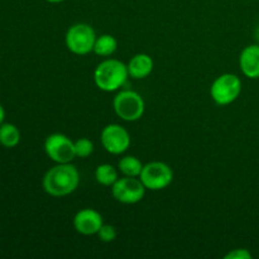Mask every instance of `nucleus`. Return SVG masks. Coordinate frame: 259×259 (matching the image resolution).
<instances>
[{"label":"nucleus","instance_id":"19","mask_svg":"<svg viewBox=\"0 0 259 259\" xmlns=\"http://www.w3.org/2000/svg\"><path fill=\"white\" fill-rule=\"evenodd\" d=\"M225 259H252V253L248 249H234L225 255Z\"/></svg>","mask_w":259,"mask_h":259},{"label":"nucleus","instance_id":"5","mask_svg":"<svg viewBox=\"0 0 259 259\" xmlns=\"http://www.w3.org/2000/svg\"><path fill=\"white\" fill-rule=\"evenodd\" d=\"M242 93V81L234 73H224L212 82L210 94L218 105H229L239 98Z\"/></svg>","mask_w":259,"mask_h":259},{"label":"nucleus","instance_id":"12","mask_svg":"<svg viewBox=\"0 0 259 259\" xmlns=\"http://www.w3.org/2000/svg\"><path fill=\"white\" fill-rule=\"evenodd\" d=\"M126 66H128L129 76L137 78V80H141V78H146L151 75L152 71H153L154 63L149 55L138 53L134 57H132V60L129 61Z\"/></svg>","mask_w":259,"mask_h":259},{"label":"nucleus","instance_id":"9","mask_svg":"<svg viewBox=\"0 0 259 259\" xmlns=\"http://www.w3.org/2000/svg\"><path fill=\"white\" fill-rule=\"evenodd\" d=\"M101 143L106 152L111 154H121L131 147V136L124 126L119 124H109L101 132Z\"/></svg>","mask_w":259,"mask_h":259},{"label":"nucleus","instance_id":"7","mask_svg":"<svg viewBox=\"0 0 259 259\" xmlns=\"http://www.w3.org/2000/svg\"><path fill=\"white\" fill-rule=\"evenodd\" d=\"M45 151L56 163H71L76 157L75 142L61 133H53L47 137Z\"/></svg>","mask_w":259,"mask_h":259},{"label":"nucleus","instance_id":"3","mask_svg":"<svg viewBox=\"0 0 259 259\" xmlns=\"http://www.w3.org/2000/svg\"><path fill=\"white\" fill-rule=\"evenodd\" d=\"M114 110L125 121H137L143 116L146 104L143 98L133 90H123L114 98Z\"/></svg>","mask_w":259,"mask_h":259},{"label":"nucleus","instance_id":"4","mask_svg":"<svg viewBox=\"0 0 259 259\" xmlns=\"http://www.w3.org/2000/svg\"><path fill=\"white\" fill-rule=\"evenodd\" d=\"M98 38L95 30L86 23H77L68 28L66 33V46L75 55H88L93 52L95 40Z\"/></svg>","mask_w":259,"mask_h":259},{"label":"nucleus","instance_id":"1","mask_svg":"<svg viewBox=\"0 0 259 259\" xmlns=\"http://www.w3.org/2000/svg\"><path fill=\"white\" fill-rule=\"evenodd\" d=\"M80 184V174L71 163H57L48 169L43 177V189L48 195L55 197L67 196L72 194Z\"/></svg>","mask_w":259,"mask_h":259},{"label":"nucleus","instance_id":"16","mask_svg":"<svg viewBox=\"0 0 259 259\" xmlns=\"http://www.w3.org/2000/svg\"><path fill=\"white\" fill-rule=\"evenodd\" d=\"M144 164L134 156H125L119 161L118 168L124 176L139 177Z\"/></svg>","mask_w":259,"mask_h":259},{"label":"nucleus","instance_id":"11","mask_svg":"<svg viewBox=\"0 0 259 259\" xmlns=\"http://www.w3.org/2000/svg\"><path fill=\"white\" fill-rule=\"evenodd\" d=\"M239 65L247 77L259 78V45L248 46L242 51Z\"/></svg>","mask_w":259,"mask_h":259},{"label":"nucleus","instance_id":"17","mask_svg":"<svg viewBox=\"0 0 259 259\" xmlns=\"http://www.w3.org/2000/svg\"><path fill=\"white\" fill-rule=\"evenodd\" d=\"M76 157L78 158H88L94 152V143L88 138H80L75 142Z\"/></svg>","mask_w":259,"mask_h":259},{"label":"nucleus","instance_id":"14","mask_svg":"<svg viewBox=\"0 0 259 259\" xmlns=\"http://www.w3.org/2000/svg\"><path fill=\"white\" fill-rule=\"evenodd\" d=\"M118 48V42L111 34H103L96 38L94 51L98 56L101 57H110Z\"/></svg>","mask_w":259,"mask_h":259},{"label":"nucleus","instance_id":"13","mask_svg":"<svg viewBox=\"0 0 259 259\" xmlns=\"http://www.w3.org/2000/svg\"><path fill=\"white\" fill-rule=\"evenodd\" d=\"M20 142V132L14 124L3 123L0 125V144L5 148H14Z\"/></svg>","mask_w":259,"mask_h":259},{"label":"nucleus","instance_id":"8","mask_svg":"<svg viewBox=\"0 0 259 259\" xmlns=\"http://www.w3.org/2000/svg\"><path fill=\"white\" fill-rule=\"evenodd\" d=\"M146 190L141 179L124 176L118 179V181L111 186V194L116 201L132 205L142 201L146 195Z\"/></svg>","mask_w":259,"mask_h":259},{"label":"nucleus","instance_id":"21","mask_svg":"<svg viewBox=\"0 0 259 259\" xmlns=\"http://www.w3.org/2000/svg\"><path fill=\"white\" fill-rule=\"evenodd\" d=\"M48 3H62L65 2V0H47Z\"/></svg>","mask_w":259,"mask_h":259},{"label":"nucleus","instance_id":"20","mask_svg":"<svg viewBox=\"0 0 259 259\" xmlns=\"http://www.w3.org/2000/svg\"><path fill=\"white\" fill-rule=\"evenodd\" d=\"M4 118H5V110L2 105H0V125L4 123Z\"/></svg>","mask_w":259,"mask_h":259},{"label":"nucleus","instance_id":"6","mask_svg":"<svg viewBox=\"0 0 259 259\" xmlns=\"http://www.w3.org/2000/svg\"><path fill=\"white\" fill-rule=\"evenodd\" d=\"M139 179L147 190L159 191L171 185L174 180V171L164 162H151L144 164Z\"/></svg>","mask_w":259,"mask_h":259},{"label":"nucleus","instance_id":"15","mask_svg":"<svg viewBox=\"0 0 259 259\" xmlns=\"http://www.w3.org/2000/svg\"><path fill=\"white\" fill-rule=\"evenodd\" d=\"M95 179L103 186H113L119 179L118 169L109 163L100 164L96 167Z\"/></svg>","mask_w":259,"mask_h":259},{"label":"nucleus","instance_id":"10","mask_svg":"<svg viewBox=\"0 0 259 259\" xmlns=\"http://www.w3.org/2000/svg\"><path fill=\"white\" fill-rule=\"evenodd\" d=\"M103 217L94 209H82L73 218L76 232L82 235H95L103 227Z\"/></svg>","mask_w":259,"mask_h":259},{"label":"nucleus","instance_id":"18","mask_svg":"<svg viewBox=\"0 0 259 259\" xmlns=\"http://www.w3.org/2000/svg\"><path fill=\"white\" fill-rule=\"evenodd\" d=\"M99 237V239L104 243H111L115 240L116 238V230L113 225L103 224V227L100 228V230L96 234Z\"/></svg>","mask_w":259,"mask_h":259},{"label":"nucleus","instance_id":"2","mask_svg":"<svg viewBox=\"0 0 259 259\" xmlns=\"http://www.w3.org/2000/svg\"><path fill=\"white\" fill-rule=\"evenodd\" d=\"M128 66L114 58H108L99 63L94 72V81L96 86L106 93L123 88L128 81Z\"/></svg>","mask_w":259,"mask_h":259}]
</instances>
